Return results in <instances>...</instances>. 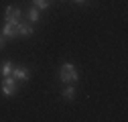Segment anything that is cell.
<instances>
[{"label":"cell","instance_id":"1","mask_svg":"<svg viewBox=\"0 0 128 122\" xmlns=\"http://www.w3.org/2000/svg\"><path fill=\"white\" fill-rule=\"evenodd\" d=\"M59 78L63 84H75L79 80V75H77V69L73 63H63L61 69H59Z\"/></svg>","mask_w":128,"mask_h":122},{"label":"cell","instance_id":"2","mask_svg":"<svg viewBox=\"0 0 128 122\" xmlns=\"http://www.w3.org/2000/svg\"><path fill=\"white\" fill-rule=\"evenodd\" d=\"M16 80L12 78V75H4L2 78V94L4 96H14L16 94Z\"/></svg>","mask_w":128,"mask_h":122},{"label":"cell","instance_id":"3","mask_svg":"<svg viewBox=\"0 0 128 122\" xmlns=\"http://www.w3.org/2000/svg\"><path fill=\"white\" fill-rule=\"evenodd\" d=\"M10 75H12V78L16 80V82H26V80L30 78V73H28V69H26L24 65H14Z\"/></svg>","mask_w":128,"mask_h":122},{"label":"cell","instance_id":"4","mask_svg":"<svg viewBox=\"0 0 128 122\" xmlns=\"http://www.w3.org/2000/svg\"><path fill=\"white\" fill-rule=\"evenodd\" d=\"M0 35L6 37V39L16 37V35H18V22H10V20H6V24H4V28H2V33H0Z\"/></svg>","mask_w":128,"mask_h":122},{"label":"cell","instance_id":"5","mask_svg":"<svg viewBox=\"0 0 128 122\" xmlns=\"http://www.w3.org/2000/svg\"><path fill=\"white\" fill-rule=\"evenodd\" d=\"M4 16H6V20H10V22H18L20 16H22V12H20V8H16V6H6Z\"/></svg>","mask_w":128,"mask_h":122},{"label":"cell","instance_id":"6","mask_svg":"<svg viewBox=\"0 0 128 122\" xmlns=\"http://www.w3.org/2000/svg\"><path fill=\"white\" fill-rule=\"evenodd\" d=\"M18 35H20V37L33 35V24H22V22H18Z\"/></svg>","mask_w":128,"mask_h":122},{"label":"cell","instance_id":"7","mask_svg":"<svg viewBox=\"0 0 128 122\" xmlns=\"http://www.w3.org/2000/svg\"><path fill=\"white\" fill-rule=\"evenodd\" d=\"M12 67H14L12 61H4V63L0 65V73H2V78H4V75H10V73H12Z\"/></svg>","mask_w":128,"mask_h":122},{"label":"cell","instance_id":"8","mask_svg":"<svg viewBox=\"0 0 128 122\" xmlns=\"http://www.w3.org/2000/svg\"><path fill=\"white\" fill-rule=\"evenodd\" d=\"M26 16H28L30 22H37V20H39V8H35V6H33V8H28Z\"/></svg>","mask_w":128,"mask_h":122},{"label":"cell","instance_id":"9","mask_svg":"<svg viewBox=\"0 0 128 122\" xmlns=\"http://www.w3.org/2000/svg\"><path fill=\"white\" fill-rule=\"evenodd\" d=\"M33 4H35V8L45 10V8H49V6H51V0H33Z\"/></svg>","mask_w":128,"mask_h":122},{"label":"cell","instance_id":"10","mask_svg":"<svg viewBox=\"0 0 128 122\" xmlns=\"http://www.w3.org/2000/svg\"><path fill=\"white\" fill-rule=\"evenodd\" d=\"M73 96H75V90H73V86L67 84V88L63 90V98H65V100H73Z\"/></svg>","mask_w":128,"mask_h":122},{"label":"cell","instance_id":"11","mask_svg":"<svg viewBox=\"0 0 128 122\" xmlns=\"http://www.w3.org/2000/svg\"><path fill=\"white\" fill-rule=\"evenodd\" d=\"M4 45H6V37H2V35H0V49H2Z\"/></svg>","mask_w":128,"mask_h":122},{"label":"cell","instance_id":"12","mask_svg":"<svg viewBox=\"0 0 128 122\" xmlns=\"http://www.w3.org/2000/svg\"><path fill=\"white\" fill-rule=\"evenodd\" d=\"M75 2H77V4H82V2H86V0H75Z\"/></svg>","mask_w":128,"mask_h":122}]
</instances>
